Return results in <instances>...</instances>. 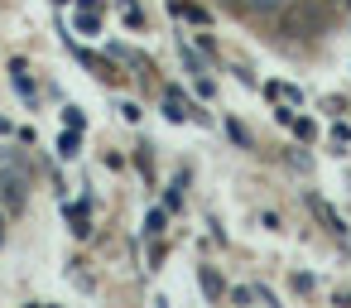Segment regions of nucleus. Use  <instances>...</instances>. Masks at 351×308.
Listing matches in <instances>:
<instances>
[{"label":"nucleus","instance_id":"f257e3e1","mask_svg":"<svg viewBox=\"0 0 351 308\" xmlns=\"http://www.w3.org/2000/svg\"><path fill=\"white\" fill-rule=\"evenodd\" d=\"M236 298H241V303H274V294H269L265 284H241Z\"/></svg>","mask_w":351,"mask_h":308}]
</instances>
